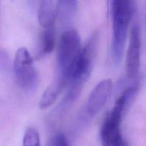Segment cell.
<instances>
[{
	"label": "cell",
	"mask_w": 146,
	"mask_h": 146,
	"mask_svg": "<svg viewBox=\"0 0 146 146\" xmlns=\"http://www.w3.org/2000/svg\"><path fill=\"white\" fill-rule=\"evenodd\" d=\"M98 40V34H94L82 48L79 56L64 74L68 79V90L64 97V105L69 106L75 102L88 81L92 71Z\"/></svg>",
	"instance_id": "1"
},
{
	"label": "cell",
	"mask_w": 146,
	"mask_h": 146,
	"mask_svg": "<svg viewBox=\"0 0 146 146\" xmlns=\"http://www.w3.org/2000/svg\"><path fill=\"white\" fill-rule=\"evenodd\" d=\"M113 37L111 57L115 65L122 61L128 27L133 15L131 0H110Z\"/></svg>",
	"instance_id": "2"
},
{
	"label": "cell",
	"mask_w": 146,
	"mask_h": 146,
	"mask_svg": "<svg viewBox=\"0 0 146 146\" xmlns=\"http://www.w3.org/2000/svg\"><path fill=\"white\" fill-rule=\"evenodd\" d=\"M14 70L18 85L26 91L35 89L38 84V74L33 58L25 47H20L15 54Z\"/></svg>",
	"instance_id": "3"
},
{
	"label": "cell",
	"mask_w": 146,
	"mask_h": 146,
	"mask_svg": "<svg viewBox=\"0 0 146 146\" xmlns=\"http://www.w3.org/2000/svg\"><path fill=\"white\" fill-rule=\"evenodd\" d=\"M81 37L78 31L68 29L60 38L57 51L58 70L65 74L82 51Z\"/></svg>",
	"instance_id": "4"
},
{
	"label": "cell",
	"mask_w": 146,
	"mask_h": 146,
	"mask_svg": "<svg viewBox=\"0 0 146 146\" xmlns=\"http://www.w3.org/2000/svg\"><path fill=\"white\" fill-rule=\"evenodd\" d=\"M113 90L111 79H104L98 83L88 96L84 110L86 119L92 120L108 102Z\"/></svg>",
	"instance_id": "5"
},
{
	"label": "cell",
	"mask_w": 146,
	"mask_h": 146,
	"mask_svg": "<svg viewBox=\"0 0 146 146\" xmlns=\"http://www.w3.org/2000/svg\"><path fill=\"white\" fill-rule=\"evenodd\" d=\"M141 34L138 21L135 20L131 27L130 41L126 54V74L129 78L138 76L141 66Z\"/></svg>",
	"instance_id": "6"
},
{
	"label": "cell",
	"mask_w": 146,
	"mask_h": 146,
	"mask_svg": "<svg viewBox=\"0 0 146 146\" xmlns=\"http://www.w3.org/2000/svg\"><path fill=\"white\" fill-rule=\"evenodd\" d=\"M67 85L68 79L66 76L58 70L56 76L53 79L49 86L43 93L39 101V108L41 110H44L51 106Z\"/></svg>",
	"instance_id": "7"
},
{
	"label": "cell",
	"mask_w": 146,
	"mask_h": 146,
	"mask_svg": "<svg viewBox=\"0 0 146 146\" xmlns=\"http://www.w3.org/2000/svg\"><path fill=\"white\" fill-rule=\"evenodd\" d=\"M58 0H40L38 9V20L44 29L52 27L58 13Z\"/></svg>",
	"instance_id": "8"
},
{
	"label": "cell",
	"mask_w": 146,
	"mask_h": 146,
	"mask_svg": "<svg viewBox=\"0 0 146 146\" xmlns=\"http://www.w3.org/2000/svg\"><path fill=\"white\" fill-rule=\"evenodd\" d=\"M55 44L56 37L54 28L53 26L46 28L41 36L39 56H44L50 54L54 50Z\"/></svg>",
	"instance_id": "9"
},
{
	"label": "cell",
	"mask_w": 146,
	"mask_h": 146,
	"mask_svg": "<svg viewBox=\"0 0 146 146\" xmlns=\"http://www.w3.org/2000/svg\"><path fill=\"white\" fill-rule=\"evenodd\" d=\"M78 0H58V12L62 19H68L75 13Z\"/></svg>",
	"instance_id": "10"
},
{
	"label": "cell",
	"mask_w": 146,
	"mask_h": 146,
	"mask_svg": "<svg viewBox=\"0 0 146 146\" xmlns=\"http://www.w3.org/2000/svg\"><path fill=\"white\" fill-rule=\"evenodd\" d=\"M22 146H41L38 131L34 128H29L24 133Z\"/></svg>",
	"instance_id": "11"
},
{
	"label": "cell",
	"mask_w": 146,
	"mask_h": 146,
	"mask_svg": "<svg viewBox=\"0 0 146 146\" xmlns=\"http://www.w3.org/2000/svg\"><path fill=\"white\" fill-rule=\"evenodd\" d=\"M53 146H71L65 135L62 133H58L53 139Z\"/></svg>",
	"instance_id": "12"
},
{
	"label": "cell",
	"mask_w": 146,
	"mask_h": 146,
	"mask_svg": "<svg viewBox=\"0 0 146 146\" xmlns=\"http://www.w3.org/2000/svg\"><path fill=\"white\" fill-rule=\"evenodd\" d=\"M108 146H129L128 144L125 142L124 138H123L122 134L118 135L117 137L114 138L113 139L110 141V143Z\"/></svg>",
	"instance_id": "13"
},
{
	"label": "cell",
	"mask_w": 146,
	"mask_h": 146,
	"mask_svg": "<svg viewBox=\"0 0 146 146\" xmlns=\"http://www.w3.org/2000/svg\"><path fill=\"white\" fill-rule=\"evenodd\" d=\"M27 1H28V3L29 4V5L31 6V7H33V6H34L35 0H27Z\"/></svg>",
	"instance_id": "14"
}]
</instances>
